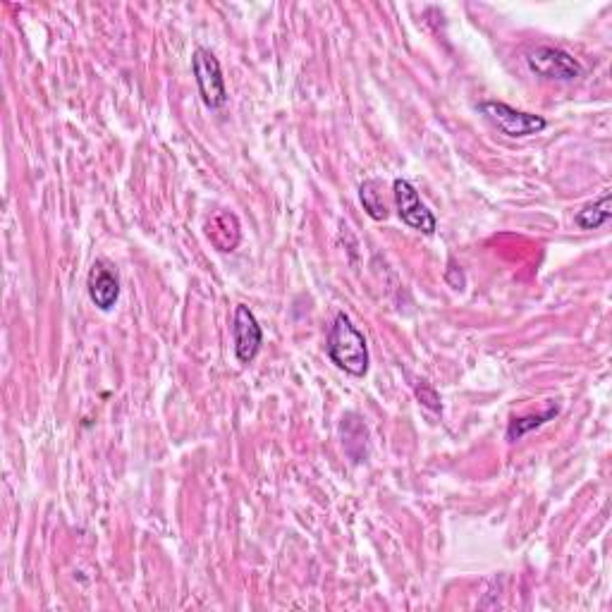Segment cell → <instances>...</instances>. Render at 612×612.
<instances>
[{
  "label": "cell",
  "mask_w": 612,
  "mask_h": 612,
  "mask_svg": "<svg viewBox=\"0 0 612 612\" xmlns=\"http://www.w3.org/2000/svg\"><path fill=\"white\" fill-rule=\"evenodd\" d=\"M326 350L330 361L350 376L364 378L369 373V345H366L364 333L354 326L345 311H338L333 318Z\"/></svg>",
  "instance_id": "6da1fadb"
},
{
  "label": "cell",
  "mask_w": 612,
  "mask_h": 612,
  "mask_svg": "<svg viewBox=\"0 0 612 612\" xmlns=\"http://www.w3.org/2000/svg\"><path fill=\"white\" fill-rule=\"evenodd\" d=\"M560 412L558 405H550L543 414H526V416H517V419L510 421V426H507V440L510 443H517V440H522L526 433L536 431V428H541L546 421L555 419Z\"/></svg>",
  "instance_id": "9c48e42d"
},
{
  "label": "cell",
  "mask_w": 612,
  "mask_h": 612,
  "mask_svg": "<svg viewBox=\"0 0 612 612\" xmlns=\"http://www.w3.org/2000/svg\"><path fill=\"white\" fill-rule=\"evenodd\" d=\"M409 381H412L414 395H416V400L421 402V405H424L426 409H431V412H440V409H443L440 395L436 393V388H433L431 383L424 381V378H414V376H409Z\"/></svg>",
  "instance_id": "7c38bea8"
},
{
  "label": "cell",
  "mask_w": 612,
  "mask_h": 612,
  "mask_svg": "<svg viewBox=\"0 0 612 612\" xmlns=\"http://www.w3.org/2000/svg\"><path fill=\"white\" fill-rule=\"evenodd\" d=\"M192 72L204 106L211 110L223 108L228 103V87H225V77L216 55L206 48H197L192 55Z\"/></svg>",
  "instance_id": "7a4b0ae2"
},
{
  "label": "cell",
  "mask_w": 612,
  "mask_h": 612,
  "mask_svg": "<svg viewBox=\"0 0 612 612\" xmlns=\"http://www.w3.org/2000/svg\"><path fill=\"white\" fill-rule=\"evenodd\" d=\"M393 194H395V206H397V216L409 228L416 232H424V235H433L438 228V220L431 213L424 201H421L419 192L412 182L405 180V177H397L393 182Z\"/></svg>",
  "instance_id": "5b68a950"
},
{
  "label": "cell",
  "mask_w": 612,
  "mask_h": 612,
  "mask_svg": "<svg viewBox=\"0 0 612 612\" xmlns=\"http://www.w3.org/2000/svg\"><path fill=\"white\" fill-rule=\"evenodd\" d=\"M359 199H361V206H364V211L369 213L373 220H385L390 216L388 204H385V197H383V185L378 180L361 182Z\"/></svg>",
  "instance_id": "30bf717a"
},
{
  "label": "cell",
  "mask_w": 612,
  "mask_h": 612,
  "mask_svg": "<svg viewBox=\"0 0 612 612\" xmlns=\"http://www.w3.org/2000/svg\"><path fill=\"white\" fill-rule=\"evenodd\" d=\"M610 218H612V192L610 189H605L603 197L593 201V204H586L574 220H577L581 230H598L603 228V225H608Z\"/></svg>",
  "instance_id": "ba28073f"
},
{
  "label": "cell",
  "mask_w": 612,
  "mask_h": 612,
  "mask_svg": "<svg viewBox=\"0 0 612 612\" xmlns=\"http://www.w3.org/2000/svg\"><path fill=\"white\" fill-rule=\"evenodd\" d=\"M87 290L91 302L101 311H110L120 299V278L106 261H96L89 271Z\"/></svg>",
  "instance_id": "52a82bcc"
},
{
  "label": "cell",
  "mask_w": 612,
  "mask_h": 612,
  "mask_svg": "<svg viewBox=\"0 0 612 612\" xmlns=\"http://www.w3.org/2000/svg\"><path fill=\"white\" fill-rule=\"evenodd\" d=\"M445 280H448V283L455 287V290H462V287H464V273L459 271L455 259H450V268H448V273H445Z\"/></svg>",
  "instance_id": "4fadbf2b"
},
{
  "label": "cell",
  "mask_w": 612,
  "mask_h": 612,
  "mask_svg": "<svg viewBox=\"0 0 612 612\" xmlns=\"http://www.w3.org/2000/svg\"><path fill=\"white\" fill-rule=\"evenodd\" d=\"M232 220H237L232 213H220L208 223V240H211L220 252H232L235 249V244L228 240V225H232Z\"/></svg>",
  "instance_id": "8fae6325"
},
{
  "label": "cell",
  "mask_w": 612,
  "mask_h": 612,
  "mask_svg": "<svg viewBox=\"0 0 612 612\" xmlns=\"http://www.w3.org/2000/svg\"><path fill=\"white\" fill-rule=\"evenodd\" d=\"M526 65L534 75L555 79V82H574L584 75V67L574 55L553 46H538L526 53Z\"/></svg>",
  "instance_id": "277c9868"
},
{
  "label": "cell",
  "mask_w": 612,
  "mask_h": 612,
  "mask_svg": "<svg viewBox=\"0 0 612 612\" xmlns=\"http://www.w3.org/2000/svg\"><path fill=\"white\" fill-rule=\"evenodd\" d=\"M481 113L486 115V118L491 120L493 125L505 134V137H512V139L531 137V134L543 132L548 127V122L543 120L541 115L524 113V110L507 106V103L503 101H483Z\"/></svg>",
  "instance_id": "3957f363"
},
{
  "label": "cell",
  "mask_w": 612,
  "mask_h": 612,
  "mask_svg": "<svg viewBox=\"0 0 612 612\" xmlns=\"http://www.w3.org/2000/svg\"><path fill=\"white\" fill-rule=\"evenodd\" d=\"M232 342H235V357L240 364H252L261 350L263 330L249 306L237 304L232 316Z\"/></svg>",
  "instance_id": "8992f818"
}]
</instances>
